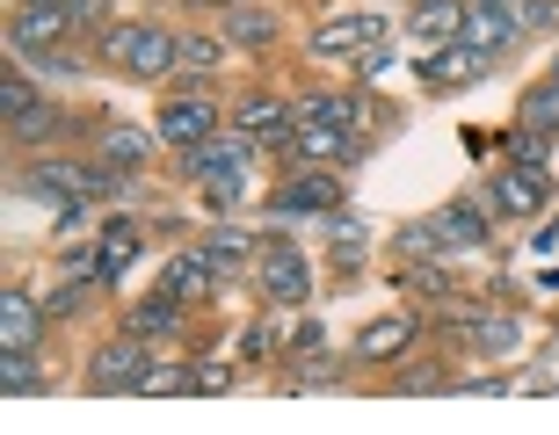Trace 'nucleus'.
I'll return each instance as SVG.
<instances>
[{
  "label": "nucleus",
  "mask_w": 559,
  "mask_h": 435,
  "mask_svg": "<svg viewBox=\"0 0 559 435\" xmlns=\"http://www.w3.org/2000/svg\"><path fill=\"white\" fill-rule=\"evenodd\" d=\"M73 22H81L73 8H44V0H29V8L8 22V51H15V59H22V51H44V44H59Z\"/></svg>",
  "instance_id": "obj_7"
},
{
  "label": "nucleus",
  "mask_w": 559,
  "mask_h": 435,
  "mask_svg": "<svg viewBox=\"0 0 559 435\" xmlns=\"http://www.w3.org/2000/svg\"><path fill=\"white\" fill-rule=\"evenodd\" d=\"M306 124L356 131L364 124V102H356V95H306V102H290V131H306Z\"/></svg>",
  "instance_id": "obj_15"
},
{
  "label": "nucleus",
  "mask_w": 559,
  "mask_h": 435,
  "mask_svg": "<svg viewBox=\"0 0 559 435\" xmlns=\"http://www.w3.org/2000/svg\"><path fill=\"white\" fill-rule=\"evenodd\" d=\"M487 210L473 204V196H457V204H443L429 218V240H436V254H473V247H487Z\"/></svg>",
  "instance_id": "obj_5"
},
{
  "label": "nucleus",
  "mask_w": 559,
  "mask_h": 435,
  "mask_svg": "<svg viewBox=\"0 0 559 435\" xmlns=\"http://www.w3.org/2000/svg\"><path fill=\"white\" fill-rule=\"evenodd\" d=\"M131 254H139V232H131V226H109L103 232V283H117V276H124Z\"/></svg>",
  "instance_id": "obj_25"
},
{
  "label": "nucleus",
  "mask_w": 559,
  "mask_h": 435,
  "mask_svg": "<svg viewBox=\"0 0 559 435\" xmlns=\"http://www.w3.org/2000/svg\"><path fill=\"white\" fill-rule=\"evenodd\" d=\"M211 283H218V269H211L204 262V247H189V254H175V262H167V276H160V290H175V298H211Z\"/></svg>",
  "instance_id": "obj_21"
},
{
  "label": "nucleus",
  "mask_w": 559,
  "mask_h": 435,
  "mask_svg": "<svg viewBox=\"0 0 559 435\" xmlns=\"http://www.w3.org/2000/svg\"><path fill=\"white\" fill-rule=\"evenodd\" d=\"M378 37H385V15H334L312 29V51L320 59H342V51H378Z\"/></svg>",
  "instance_id": "obj_11"
},
{
  "label": "nucleus",
  "mask_w": 559,
  "mask_h": 435,
  "mask_svg": "<svg viewBox=\"0 0 559 435\" xmlns=\"http://www.w3.org/2000/svg\"><path fill=\"white\" fill-rule=\"evenodd\" d=\"M37 327H44V305L22 298V290H8V298H0V349H29Z\"/></svg>",
  "instance_id": "obj_20"
},
{
  "label": "nucleus",
  "mask_w": 559,
  "mask_h": 435,
  "mask_svg": "<svg viewBox=\"0 0 559 435\" xmlns=\"http://www.w3.org/2000/svg\"><path fill=\"white\" fill-rule=\"evenodd\" d=\"M44 8H73V0H44Z\"/></svg>",
  "instance_id": "obj_36"
},
{
  "label": "nucleus",
  "mask_w": 559,
  "mask_h": 435,
  "mask_svg": "<svg viewBox=\"0 0 559 435\" xmlns=\"http://www.w3.org/2000/svg\"><path fill=\"white\" fill-rule=\"evenodd\" d=\"M211 65H218V44H211V37H189V44H182V65H175V73H189V81H204Z\"/></svg>",
  "instance_id": "obj_32"
},
{
  "label": "nucleus",
  "mask_w": 559,
  "mask_h": 435,
  "mask_svg": "<svg viewBox=\"0 0 559 435\" xmlns=\"http://www.w3.org/2000/svg\"><path fill=\"white\" fill-rule=\"evenodd\" d=\"M516 29L523 37H552L559 29V0H516Z\"/></svg>",
  "instance_id": "obj_29"
},
{
  "label": "nucleus",
  "mask_w": 559,
  "mask_h": 435,
  "mask_svg": "<svg viewBox=\"0 0 559 435\" xmlns=\"http://www.w3.org/2000/svg\"><path fill=\"white\" fill-rule=\"evenodd\" d=\"M465 15H473V0H415V37H421V51L457 44V37H465Z\"/></svg>",
  "instance_id": "obj_13"
},
{
  "label": "nucleus",
  "mask_w": 559,
  "mask_h": 435,
  "mask_svg": "<svg viewBox=\"0 0 559 435\" xmlns=\"http://www.w3.org/2000/svg\"><path fill=\"white\" fill-rule=\"evenodd\" d=\"M167 392H197V371H175V363H153L139 385V399H167Z\"/></svg>",
  "instance_id": "obj_27"
},
{
  "label": "nucleus",
  "mask_w": 559,
  "mask_h": 435,
  "mask_svg": "<svg viewBox=\"0 0 559 435\" xmlns=\"http://www.w3.org/2000/svg\"><path fill=\"white\" fill-rule=\"evenodd\" d=\"M22 196H44V204H81V196H87V167H29V174H22Z\"/></svg>",
  "instance_id": "obj_17"
},
{
  "label": "nucleus",
  "mask_w": 559,
  "mask_h": 435,
  "mask_svg": "<svg viewBox=\"0 0 559 435\" xmlns=\"http://www.w3.org/2000/svg\"><path fill=\"white\" fill-rule=\"evenodd\" d=\"M415 312H385V319H371V327L356 334V355L364 363H393V355H407V341H415Z\"/></svg>",
  "instance_id": "obj_12"
},
{
  "label": "nucleus",
  "mask_w": 559,
  "mask_h": 435,
  "mask_svg": "<svg viewBox=\"0 0 559 435\" xmlns=\"http://www.w3.org/2000/svg\"><path fill=\"white\" fill-rule=\"evenodd\" d=\"M473 73H487V51H473V44H436V51H421V81L436 87V95H451V87H465Z\"/></svg>",
  "instance_id": "obj_8"
},
{
  "label": "nucleus",
  "mask_w": 559,
  "mask_h": 435,
  "mask_svg": "<svg viewBox=\"0 0 559 435\" xmlns=\"http://www.w3.org/2000/svg\"><path fill=\"white\" fill-rule=\"evenodd\" d=\"M37 385H44L37 355H29V349H0V392L15 399V392H37Z\"/></svg>",
  "instance_id": "obj_22"
},
{
  "label": "nucleus",
  "mask_w": 559,
  "mask_h": 435,
  "mask_svg": "<svg viewBox=\"0 0 559 435\" xmlns=\"http://www.w3.org/2000/svg\"><path fill=\"white\" fill-rule=\"evenodd\" d=\"M270 210L276 218H334V210H342V182H334L328 167H306V174H290L270 196Z\"/></svg>",
  "instance_id": "obj_3"
},
{
  "label": "nucleus",
  "mask_w": 559,
  "mask_h": 435,
  "mask_svg": "<svg viewBox=\"0 0 559 435\" xmlns=\"http://www.w3.org/2000/svg\"><path fill=\"white\" fill-rule=\"evenodd\" d=\"M197 8H233V0H197Z\"/></svg>",
  "instance_id": "obj_35"
},
{
  "label": "nucleus",
  "mask_w": 559,
  "mask_h": 435,
  "mask_svg": "<svg viewBox=\"0 0 559 435\" xmlns=\"http://www.w3.org/2000/svg\"><path fill=\"white\" fill-rule=\"evenodd\" d=\"M473 341H479V349H516V319H501V312H495V319H473Z\"/></svg>",
  "instance_id": "obj_31"
},
{
  "label": "nucleus",
  "mask_w": 559,
  "mask_h": 435,
  "mask_svg": "<svg viewBox=\"0 0 559 435\" xmlns=\"http://www.w3.org/2000/svg\"><path fill=\"white\" fill-rule=\"evenodd\" d=\"M254 283H262V298H270V305H306V298H312V262H306V247L270 240V247L254 254Z\"/></svg>",
  "instance_id": "obj_2"
},
{
  "label": "nucleus",
  "mask_w": 559,
  "mask_h": 435,
  "mask_svg": "<svg viewBox=\"0 0 559 435\" xmlns=\"http://www.w3.org/2000/svg\"><path fill=\"white\" fill-rule=\"evenodd\" d=\"M204 262H211V269H248V262H254V240H240V232L218 226V232L204 240Z\"/></svg>",
  "instance_id": "obj_24"
},
{
  "label": "nucleus",
  "mask_w": 559,
  "mask_h": 435,
  "mask_svg": "<svg viewBox=\"0 0 559 435\" xmlns=\"http://www.w3.org/2000/svg\"><path fill=\"white\" fill-rule=\"evenodd\" d=\"M29 102H37V81H29V73H8V81H0V124H15Z\"/></svg>",
  "instance_id": "obj_30"
},
{
  "label": "nucleus",
  "mask_w": 559,
  "mask_h": 435,
  "mask_svg": "<svg viewBox=\"0 0 559 435\" xmlns=\"http://www.w3.org/2000/svg\"><path fill=\"white\" fill-rule=\"evenodd\" d=\"M495 196H501V218H538V210L552 204V174H545V167L509 160L495 174Z\"/></svg>",
  "instance_id": "obj_6"
},
{
  "label": "nucleus",
  "mask_w": 559,
  "mask_h": 435,
  "mask_svg": "<svg viewBox=\"0 0 559 435\" xmlns=\"http://www.w3.org/2000/svg\"><path fill=\"white\" fill-rule=\"evenodd\" d=\"M552 81H559V59H552Z\"/></svg>",
  "instance_id": "obj_37"
},
{
  "label": "nucleus",
  "mask_w": 559,
  "mask_h": 435,
  "mask_svg": "<svg viewBox=\"0 0 559 435\" xmlns=\"http://www.w3.org/2000/svg\"><path fill=\"white\" fill-rule=\"evenodd\" d=\"M545 153H552V138H538V131H509V160L545 167Z\"/></svg>",
  "instance_id": "obj_33"
},
{
  "label": "nucleus",
  "mask_w": 559,
  "mask_h": 435,
  "mask_svg": "<svg viewBox=\"0 0 559 435\" xmlns=\"http://www.w3.org/2000/svg\"><path fill=\"white\" fill-rule=\"evenodd\" d=\"M145 371H153V355H145L139 334H124V341H109V349H95V363H87V385L95 392H139Z\"/></svg>",
  "instance_id": "obj_4"
},
{
  "label": "nucleus",
  "mask_w": 559,
  "mask_h": 435,
  "mask_svg": "<svg viewBox=\"0 0 559 435\" xmlns=\"http://www.w3.org/2000/svg\"><path fill=\"white\" fill-rule=\"evenodd\" d=\"M8 131H15L22 145H51V138L66 131V117H59V109H44V102H29V109H22V117H15Z\"/></svg>",
  "instance_id": "obj_23"
},
{
  "label": "nucleus",
  "mask_w": 559,
  "mask_h": 435,
  "mask_svg": "<svg viewBox=\"0 0 559 435\" xmlns=\"http://www.w3.org/2000/svg\"><path fill=\"white\" fill-rule=\"evenodd\" d=\"M103 51L124 65L131 81H167V73L182 65V44L167 37V29H153V22H117L103 37Z\"/></svg>",
  "instance_id": "obj_1"
},
{
  "label": "nucleus",
  "mask_w": 559,
  "mask_h": 435,
  "mask_svg": "<svg viewBox=\"0 0 559 435\" xmlns=\"http://www.w3.org/2000/svg\"><path fill=\"white\" fill-rule=\"evenodd\" d=\"M349 153H356V131H334V124L290 131V160L298 167H334V160H349Z\"/></svg>",
  "instance_id": "obj_14"
},
{
  "label": "nucleus",
  "mask_w": 559,
  "mask_h": 435,
  "mask_svg": "<svg viewBox=\"0 0 559 435\" xmlns=\"http://www.w3.org/2000/svg\"><path fill=\"white\" fill-rule=\"evenodd\" d=\"M523 131H559V81L531 87V102H523Z\"/></svg>",
  "instance_id": "obj_26"
},
{
  "label": "nucleus",
  "mask_w": 559,
  "mask_h": 435,
  "mask_svg": "<svg viewBox=\"0 0 559 435\" xmlns=\"http://www.w3.org/2000/svg\"><path fill=\"white\" fill-rule=\"evenodd\" d=\"M145 153H153V131H139V124L95 131V160H109V167H145Z\"/></svg>",
  "instance_id": "obj_19"
},
{
  "label": "nucleus",
  "mask_w": 559,
  "mask_h": 435,
  "mask_svg": "<svg viewBox=\"0 0 559 435\" xmlns=\"http://www.w3.org/2000/svg\"><path fill=\"white\" fill-rule=\"evenodd\" d=\"M516 37H523L516 29V0H473V15H465V44H473V51L495 59V51H509Z\"/></svg>",
  "instance_id": "obj_9"
},
{
  "label": "nucleus",
  "mask_w": 559,
  "mask_h": 435,
  "mask_svg": "<svg viewBox=\"0 0 559 435\" xmlns=\"http://www.w3.org/2000/svg\"><path fill=\"white\" fill-rule=\"evenodd\" d=\"M226 37H233V44H270L276 22L262 15V8H233V15H226Z\"/></svg>",
  "instance_id": "obj_28"
},
{
  "label": "nucleus",
  "mask_w": 559,
  "mask_h": 435,
  "mask_svg": "<svg viewBox=\"0 0 559 435\" xmlns=\"http://www.w3.org/2000/svg\"><path fill=\"white\" fill-rule=\"evenodd\" d=\"M153 131H160L167 145H182V153H189V145H204L211 131H218V109H211L204 95H175V102L160 109V124H153Z\"/></svg>",
  "instance_id": "obj_10"
},
{
  "label": "nucleus",
  "mask_w": 559,
  "mask_h": 435,
  "mask_svg": "<svg viewBox=\"0 0 559 435\" xmlns=\"http://www.w3.org/2000/svg\"><path fill=\"white\" fill-rule=\"evenodd\" d=\"M233 124L248 131L254 145H290V102H276V95H262V102H240V117Z\"/></svg>",
  "instance_id": "obj_18"
},
{
  "label": "nucleus",
  "mask_w": 559,
  "mask_h": 435,
  "mask_svg": "<svg viewBox=\"0 0 559 435\" xmlns=\"http://www.w3.org/2000/svg\"><path fill=\"white\" fill-rule=\"evenodd\" d=\"M175 327H182V298L175 290H153L145 305H124V334H139V341H160Z\"/></svg>",
  "instance_id": "obj_16"
},
{
  "label": "nucleus",
  "mask_w": 559,
  "mask_h": 435,
  "mask_svg": "<svg viewBox=\"0 0 559 435\" xmlns=\"http://www.w3.org/2000/svg\"><path fill=\"white\" fill-rule=\"evenodd\" d=\"M197 392H204V399L233 392V371H226V363H204V371H197Z\"/></svg>",
  "instance_id": "obj_34"
}]
</instances>
